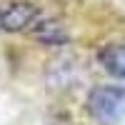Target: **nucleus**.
<instances>
[{
	"mask_svg": "<svg viewBox=\"0 0 125 125\" xmlns=\"http://www.w3.org/2000/svg\"><path fill=\"white\" fill-rule=\"evenodd\" d=\"M90 118L100 125H115L125 118V88L98 85L90 90L85 100Z\"/></svg>",
	"mask_w": 125,
	"mask_h": 125,
	"instance_id": "1",
	"label": "nucleus"
},
{
	"mask_svg": "<svg viewBox=\"0 0 125 125\" xmlns=\"http://www.w3.org/2000/svg\"><path fill=\"white\" fill-rule=\"evenodd\" d=\"M40 18H43V13L35 3H28V0L5 3L0 8V30H5V33H28Z\"/></svg>",
	"mask_w": 125,
	"mask_h": 125,
	"instance_id": "2",
	"label": "nucleus"
},
{
	"mask_svg": "<svg viewBox=\"0 0 125 125\" xmlns=\"http://www.w3.org/2000/svg\"><path fill=\"white\" fill-rule=\"evenodd\" d=\"M28 33L33 35L40 45H48V48H62V45L70 43L68 28L62 25V23H58V20H53V18H45V15L40 18Z\"/></svg>",
	"mask_w": 125,
	"mask_h": 125,
	"instance_id": "3",
	"label": "nucleus"
},
{
	"mask_svg": "<svg viewBox=\"0 0 125 125\" xmlns=\"http://www.w3.org/2000/svg\"><path fill=\"white\" fill-rule=\"evenodd\" d=\"M98 65L108 73V75L125 80V43H113L105 45L98 53Z\"/></svg>",
	"mask_w": 125,
	"mask_h": 125,
	"instance_id": "4",
	"label": "nucleus"
}]
</instances>
